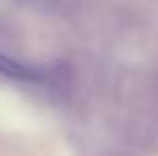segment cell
Segmentation results:
<instances>
[{
    "mask_svg": "<svg viewBox=\"0 0 158 156\" xmlns=\"http://www.w3.org/2000/svg\"><path fill=\"white\" fill-rule=\"evenodd\" d=\"M0 75L13 81H24V83H36L45 77L41 69H34L30 64H24L11 56L0 53Z\"/></svg>",
    "mask_w": 158,
    "mask_h": 156,
    "instance_id": "1",
    "label": "cell"
}]
</instances>
